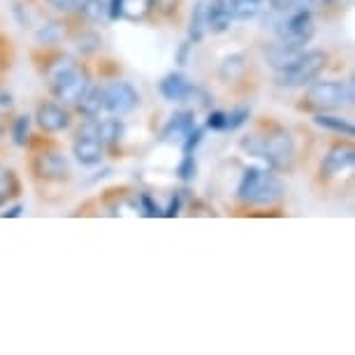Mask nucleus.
Instances as JSON below:
<instances>
[{
    "instance_id": "nucleus-24",
    "label": "nucleus",
    "mask_w": 355,
    "mask_h": 355,
    "mask_svg": "<svg viewBox=\"0 0 355 355\" xmlns=\"http://www.w3.org/2000/svg\"><path fill=\"white\" fill-rule=\"evenodd\" d=\"M156 5V0H123V17L128 19H144Z\"/></svg>"
},
{
    "instance_id": "nucleus-31",
    "label": "nucleus",
    "mask_w": 355,
    "mask_h": 355,
    "mask_svg": "<svg viewBox=\"0 0 355 355\" xmlns=\"http://www.w3.org/2000/svg\"><path fill=\"white\" fill-rule=\"evenodd\" d=\"M100 46V37L96 33H82V35L77 37V49L82 53H93Z\"/></svg>"
},
{
    "instance_id": "nucleus-17",
    "label": "nucleus",
    "mask_w": 355,
    "mask_h": 355,
    "mask_svg": "<svg viewBox=\"0 0 355 355\" xmlns=\"http://www.w3.org/2000/svg\"><path fill=\"white\" fill-rule=\"evenodd\" d=\"M75 105L79 107V112H82L86 119L100 116V112L105 110L103 89H100V86H86V91L82 93V98H79Z\"/></svg>"
},
{
    "instance_id": "nucleus-5",
    "label": "nucleus",
    "mask_w": 355,
    "mask_h": 355,
    "mask_svg": "<svg viewBox=\"0 0 355 355\" xmlns=\"http://www.w3.org/2000/svg\"><path fill=\"white\" fill-rule=\"evenodd\" d=\"M316 33V21H313V15L306 8L291 12V17L286 21L279 24L277 35L281 42L295 44V46H304L311 40V35Z\"/></svg>"
},
{
    "instance_id": "nucleus-20",
    "label": "nucleus",
    "mask_w": 355,
    "mask_h": 355,
    "mask_svg": "<svg viewBox=\"0 0 355 355\" xmlns=\"http://www.w3.org/2000/svg\"><path fill=\"white\" fill-rule=\"evenodd\" d=\"M227 8H230L232 19H239V21H249V19L260 15V8H263V0H225Z\"/></svg>"
},
{
    "instance_id": "nucleus-28",
    "label": "nucleus",
    "mask_w": 355,
    "mask_h": 355,
    "mask_svg": "<svg viewBox=\"0 0 355 355\" xmlns=\"http://www.w3.org/2000/svg\"><path fill=\"white\" fill-rule=\"evenodd\" d=\"M198 174V163H196V153H184L182 163L177 167V177L182 182H193Z\"/></svg>"
},
{
    "instance_id": "nucleus-9",
    "label": "nucleus",
    "mask_w": 355,
    "mask_h": 355,
    "mask_svg": "<svg viewBox=\"0 0 355 355\" xmlns=\"http://www.w3.org/2000/svg\"><path fill=\"white\" fill-rule=\"evenodd\" d=\"M196 128V112L193 110H182V112H174L170 116V121L163 125L160 130V142L167 144H182L186 135Z\"/></svg>"
},
{
    "instance_id": "nucleus-33",
    "label": "nucleus",
    "mask_w": 355,
    "mask_h": 355,
    "mask_svg": "<svg viewBox=\"0 0 355 355\" xmlns=\"http://www.w3.org/2000/svg\"><path fill=\"white\" fill-rule=\"evenodd\" d=\"M202 142V128H193L189 135H186V139L182 142V146H184V153H196V149H198V144Z\"/></svg>"
},
{
    "instance_id": "nucleus-6",
    "label": "nucleus",
    "mask_w": 355,
    "mask_h": 355,
    "mask_svg": "<svg viewBox=\"0 0 355 355\" xmlns=\"http://www.w3.org/2000/svg\"><path fill=\"white\" fill-rule=\"evenodd\" d=\"M103 100L107 112L114 114V116H123L139 105V93L128 82H112L103 89Z\"/></svg>"
},
{
    "instance_id": "nucleus-10",
    "label": "nucleus",
    "mask_w": 355,
    "mask_h": 355,
    "mask_svg": "<svg viewBox=\"0 0 355 355\" xmlns=\"http://www.w3.org/2000/svg\"><path fill=\"white\" fill-rule=\"evenodd\" d=\"M37 125L44 132H61L70 125V114L56 103H40L35 110Z\"/></svg>"
},
{
    "instance_id": "nucleus-3",
    "label": "nucleus",
    "mask_w": 355,
    "mask_h": 355,
    "mask_svg": "<svg viewBox=\"0 0 355 355\" xmlns=\"http://www.w3.org/2000/svg\"><path fill=\"white\" fill-rule=\"evenodd\" d=\"M351 100L353 89L346 82H313L306 89V107H313V110H337Z\"/></svg>"
},
{
    "instance_id": "nucleus-2",
    "label": "nucleus",
    "mask_w": 355,
    "mask_h": 355,
    "mask_svg": "<svg viewBox=\"0 0 355 355\" xmlns=\"http://www.w3.org/2000/svg\"><path fill=\"white\" fill-rule=\"evenodd\" d=\"M327 65V53L325 51H302L297 58L286 65V68L277 70L274 75V82L284 89H297V86H304V84H311L320 72L325 70Z\"/></svg>"
},
{
    "instance_id": "nucleus-1",
    "label": "nucleus",
    "mask_w": 355,
    "mask_h": 355,
    "mask_svg": "<svg viewBox=\"0 0 355 355\" xmlns=\"http://www.w3.org/2000/svg\"><path fill=\"white\" fill-rule=\"evenodd\" d=\"M46 79H49V89L58 100L75 105L82 93L89 86V75L79 63L72 61L70 56H56L51 63H46Z\"/></svg>"
},
{
    "instance_id": "nucleus-22",
    "label": "nucleus",
    "mask_w": 355,
    "mask_h": 355,
    "mask_svg": "<svg viewBox=\"0 0 355 355\" xmlns=\"http://www.w3.org/2000/svg\"><path fill=\"white\" fill-rule=\"evenodd\" d=\"M207 35V21H205V0L193 8V15H191V26H189V42L198 44L200 40Z\"/></svg>"
},
{
    "instance_id": "nucleus-40",
    "label": "nucleus",
    "mask_w": 355,
    "mask_h": 355,
    "mask_svg": "<svg viewBox=\"0 0 355 355\" xmlns=\"http://www.w3.org/2000/svg\"><path fill=\"white\" fill-rule=\"evenodd\" d=\"M21 211H24V205H15V207H10L8 211L0 214V216H3V218H17V216H21Z\"/></svg>"
},
{
    "instance_id": "nucleus-37",
    "label": "nucleus",
    "mask_w": 355,
    "mask_h": 355,
    "mask_svg": "<svg viewBox=\"0 0 355 355\" xmlns=\"http://www.w3.org/2000/svg\"><path fill=\"white\" fill-rule=\"evenodd\" d=\"M107 15H110L112 21H116V19L123 17V0H110V5H107Z\"/></svg>"
},
{
    "instance_id": "nucleus-18",
    "label": "nucleus",
    "mask_w": 355,
    "mask_h": 355,
    "mask_svg": "<svg viewBox=\"0 0 355 355\" xmlns=\"http://www.w3.org/2000/svg\"><path fill=\"white\" fill-rule=\"evenodd\" d=\"M313 123L320 125L325 130H332V132H339L344 137H353L355 135V125L348 121L344 116H332V114H316L313 116Z\"/></svg>"
},
{
    "instance_id": "nucleus-26",
    "label": "nucleus",
    "mask_w": 355,
    "mask_h": 355,
    "mask_svg": "<svg viewBox=\"0 0 355 355\" xmlns=\"http://www.w3.org/2000/svg\"><path fill=\"white\" fill-rule=\"evenodd\" d=\"M249 116H251V107H246V105H239V107H234L232 112H225V130L242 128V125L249 121Z\"/></svg>"
},
{
    "instance_id": "nucleus-11",
    "label": "nucleus",
    "mask_w": 355,
    "mask_h": 355,
    "mask_svg": "<svg viewBox=\"0 0 355 355\" xmlns=\"http://www.w3.org/2000/svg\"><path fill=\"white\" fill-rule=\"evenodd\" d=\"M205 21L207 31H211L214 35H220V33L230 28L232 15L225 0H205Z\"/></svg>"
},
{
    "instance_id": "nucleus-23",
    "label": "nucleus",
    "mask_w": 355,
    "mask_h": 355,
    "mask_svg": "<svg viewBox=\"0 0 355 355\" xmlns=\"http://www.w3.org/2000/svg\"><path fill=\"white\" fill-rule=\"evenodd\" d=\"M19 191H21V186H19L17 174L12 170L0 172V207L8 202L10 198H17Z\"/></svg>"
},
{
    "instance_id": "nucleus-25",
    "label": "nucleus",
    "mask_w": 355,
    "mask_h": 355,
    "mask_svg": "<svg viewBox=\"0 0 355 355\" xmlns=\"http://www.w3.org/2000/svg\"><path fill=\"white\" fill-rule=\"evenodd\" d=\"M65 35V28L61 24H46L42 26L37 33H35V40H37V44H56V42H61Z\"/></svg>"
},
{
    "instance_id": "nucleus-13",
    "label": "nucleus",
    "mask_w": 355,
    "mask_h": 355,
    "mask_svg": "<svg viewBox=\"0 0 355 355\" xmlns=\"http://www.w3.org/2000/svg\"><path fill=\"white\" fill-rule=\"evenodd\" d=\"M193 89V82H189V77L182 75V72H170V75L163 77L160 82V96L170 103H184L189 98V93Z\"/></svg>"
},
{
    "instance_id": "nucleus-27",
    "label": "nucleus",
    "mask_w": 355,
    "mask_h": 355,
    "mask_svg": "<svg viewBox=\"0 0 355 355\" xmlns=\"http://www.w3.org/2000/svg\"><path fill=\"white\" fill-rule=\"evenodd\" d=\"M31 137V116H17L15 125H12V139L17 146H26Z\"/></svg>"
},
{
    "instance_id": "nucleus-14",
    "label": "nucleus",
    "mask_w": 355,
    "mask_h": 355,
    "mask_svg": "<svg viewBox=\"0 0 355 355\" xmlns=\"http://www.w3.org/2000/svg\"><path fill=\"white\" fill-rule=\"evenodd\" d=\"M267 172H270L267 167H258V165H251L244 170L242 182H239V186H237V198L242 200L244 205H253V198L258 196L260 184H263Z\"/></svg>"
},
{
    "instance_id": "nucleus-35",
    "label": "nucleus",
    "mask_w": 355,
    "mask_h": 355,
    "mask_svg": "<svg viewBox=\"0 0 355 355\" xmlns=\"http://www.w3.org/2000/svg\"><path fill=\"white\" fill-rule=\"evenodd\" d=\"M207 128H211V130H225V112H220V110L209 112V116H207Z\"/></svg>"
},
{
    "instance_id": "nucleus-36",
    "label": "nucleus",
    "mask_w": 355,
    "mask_h": 355,
    "mask_svg": "<svg viewBox=\"0 0 355 355\" xmlns=\"http://www.w3.org/2000/svg\"><path fill=\"white\" fill-rule=\"evenodd\" d=\"M182 191L179 193H174V198H172V202H170V207L163 211V216H167V218H174V216H179V209H182Z\"/></svg>"
},
{
    "instance_id": "nucleus-19",
    "label": "nucleus",
    "mask_w": 355,
    "mask_h": 355,
    "mask_svg": "<svg viewBox=\"0 0 355 355\" xmlns=\"http://www.w3.org/2000/svg\"><path fill=\"white\" fill-rule=\"evenodd\" d=\"M123 123L119 119H105V121H96V139L100 144H116L123 137Z\"/></svg>"
},
{
    "instance_id": "nucleus-39",
    "label": "nucleus",
    "mask_w": 355,
    "mask_h": 355,
    "mask_svg": "<svg viewBox=\"0 0 355 355\" xmlns=\"http://www.w3.org/2000/svg\"><path fill=\"white\" fill-rule=\"evenodd\" d=\"M12 105H15V103H12V96L8 91L0 89V112H10Z\"/></svg>"
},
{
    "instance_id": "nucleus-7",
    "label": "nucleus",
    "mask_w": 355,
    "mask_h": 355,
    "mask_svg": "<svg viewBox=\"0 0 355 355\" xmlns=\"http://www.w3.org/2000/svg\"><path fill=\"white\" fill-rule=\"evenodd\" d=\"M33 172H35V177L42 179V182H51V184L68 182L70 179V163H68V158L61 156V153L44 151V153H37V156L33 158Z\"/></svg>"
},
{
    "instance_id": "nucleus-32",
    "label": "nucleus",
    "mask_w": 355,
    "mask_h": 355,
    "mask_svg": "<svg viewBox=\"0 0 355 355\" xmlns=\"http://www.w3.org/2000/svg\"><path fill=\"white\" fill-rule=\"evenodd\" d=\"M139 207H142V214H144V216H149V218L163 216V209H160V207H158L156 202H153L149 193H142V196H139Z\"/></svg>"
},
{
    "instance_id": "nucleus-4",
    "label": "nucleus",
    "mask_w": 355,
    "mask_h": 355,
    "mask_svg": "<svg viewBox=\"0 0 355 355\" xmlns=\"http://www.w3.org/2000/svg\"><path fill=\"white\" fill-rule=\"evenodd\" d=\"M260 158H263L272 170H291L293 160H295V139L291 137V132L274 130L267 137H263Z\"/></svg>"
},
{
    "instance_id": "nucleus-12",
    "label": "nucleus",
    "mask_w": 355,
    "mask_h": 355,
    "mask_svg": "<svg viewBox=\"0 0 355 355\" xmlns=\"http://www.w3.org/2000/svg\"><path fill=\"white\" fill-rule=\"evenodd\" d=\"M72 153H75L77 163L84 167L103 163V144H100V139L91 135H77L75 144H72Z\"/></svg>"
},
{
    "instance_id": "nucleus-30",
    "label": "nucleus",
    "mask_w": 355,
    "mask_h": 355,
    "mask_svg": "<svg viewBox=\"0 0 355 355\" xmlns=\"http://www.w3.org/2000/svg\"><path fill=\"white\" fill-rule=\"evenodd\" d=\"M270 5L274 12H295V10L309 8L311 0H270Z\"/></svg>"
},
{
    "instance_id": "nucleus-42",
    "label": "nucleus",
    "mask_w": 355,
    "mask_h": 355,
    "mask_svg": "<svg viewBox=\"0 0 355 355\" xmlns=\"http://www.w3.org/2000/svg\"><path fill=\"white\" fill-rule=\"evenodd\" d=\"M3 132H5V125H3V121H0V137H3Z\"/></svg>"
},
{
    "instance_id": "nucleus-41",
    "label": "nucleus",
    "mask_w": 355,
    "mask_h": 355,
    "mask_svg": "<svg viewBox=\"0 0 355 355\" xmlns=\"http://www.w3.org/2000/svg\"><path fill=\"white\" fill-rule=\"evenodd\" d=\"M332 3H339V0H311V5H332Z\"/></svg>"
},
{
    "instance_id": "nucleus-8",
    "label": "nucleus",
    "mask_w": 355,
    "mask_h": 355,
    "mask_svg": "<svg viewBox=\"0 0 355 355\" xmlns=\"http://www.w3.org/2000/svg\"><path fill=\"white\" fill-rule=\"evenodd\" d=\"M353 165H355V149L353 146L351 144H337L325 153L323 163H320V174H323L325 179H332V177H339V174H346Z\"/></svg>"
},
{
    "instance_id": "nucleus-16",
    "label": "nucleus",
    "mask_w": 355,
    "mask_h": 355,
    "mask_svg": "<svg viewBox=\"0 0 355 355\" xmlns=\"http://www.w3.org/2000/svg\"><path fill=\"white\" fill-rule=\"evenodd\" d=\"M281 198H284V184H281V179L274 177L272 172H267L265 179H263V184H260L258 196L253 198V205L272 207V205H277Z\"/></svg>"
},
{
    "instance_id": "nucleus-21",
    "label": "nucleus",
    "mask_w": 355,
    "mask_h": 355,
    "mask_svg": "<svg viewBox=\"0 0 355 355\" xmlns=\"http://www.w3.org/2000/svg\"><path fill=\"white\" fill-rule=\"evenodd\" d=\"M246 68V56L244 53H230V56L223 58V63H220L218 68V75L223 82H232V79H237L242 75V70Z\"/></svg>"
},
{
    "instance_id": "nucleus-34",
    "label": "nucleus",
    "mask_w": 355,
    "mask_h": 355,
    "mask_svg": "<svg viewBox=\"0 0 355 355\" xmlns=\"http://www.w3.org/2000/svg\"><path fill=\"white\" fill-rule=\"evenodd\" d=\"M46 3H49L51 10L68 15V12H75L79 8V3H82V0H46Z\"/></svg>"
},
{
    "instance_id": "nucleus-29",
    "label": "nucleus",
    "mask_w": 355,
    "mask_h": 355,
    "mask_svg": "<svg viewBox=\"0 0 355 355\" xmlns=\"http://www.w3.org/2000/svg\"><path fill=\"white\" fill-rule=\"evenodd\" d=\"M77 10L82 12V17H86V19H89V21H96V19L103 17V12H105V3H103V0H82Z\"/></svg>"
},
{
    "instance_id": "nucleus-15",
    "label": "nucleus",
    "mask_w": 355,
    "mask_h": 355,
    "mask_svg": "<svg viewBox=\"0 0 355 355\" xmlns=\"http://www.w3.org/2000/svg\"><path fill=\"white\" fill-rule=\"evenodd\" d=\"M302 51H304V46H295V44L281 42L279 40L277 44H270L265 49V58L274 70H281V68H286V65H291Z\"/></svg>"
},
{
    "instance_id": "nucleus-38",
    "label": "nucleus",
    "mask_w": 355,
    "mask_h": 355,
    "mask_svg": "<svg viewBox=\"0 0 355 355\" xmlns=\"http://www.w3.org/2000/svg\"><path fill=\"white\" fill-rule=\"evenodd\" d=\"M191 49H193V42H184L182 46H179V51H177V63L179 65H189Z\"/></svg>"
}]
</instances>
